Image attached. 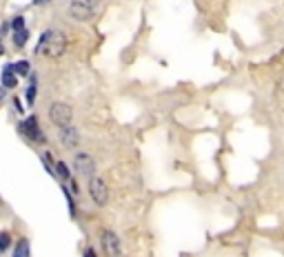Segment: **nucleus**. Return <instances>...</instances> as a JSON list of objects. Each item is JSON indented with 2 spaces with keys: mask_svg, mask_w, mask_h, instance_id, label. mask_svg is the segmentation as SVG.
I'll return each instance as SVG.
<instances>
[{
  "mask_svg": "<svg viewBox=\"0 0 284 257\" xmlns=\"http://www.w3.org/2000/svg\"><path fill=\"white\" fill-rule=\"evenodd\" d=\"M67 49V35L58 29H47L40 35V42L36 44V56L44 58H60Z\"/></svg>",
  "mask_w": 284,
  "mask_h": 257,
  "instance_id": "1",
  "label": "nucleus"
},
{
  "mask_svg": "<svg viewBox=\"0 0 284 257\" xmlns=\"http://www.w3.org/2000/svg\"><path fill=\"white\" fill-rule=\"evenodd\" d=\"M49 118H51V122L56 127H69L73 122V109L69 104H65V102H53L49 106Z\"/></svg>",
  "mask_w": 284,
  "mask_h": 257,
  "instance_id": "2",
  "label": "nucleus"
},
{
  "mask_svg": "<svg viewBox=\"0 0 284 257\" xmlns=\"http://www.w3.org/2000/svg\"><path fill=\"white\" fill-rule=\"evenodd\" d=\"M69 13L71 18H75L80 22L91 20L93 13H96V0H71Z\"/></svg>",
  "mask_w": 284,
  "mask_h": 257,
  "instance_id": "3",
  "label": "nucleus"
},
{
  "mask_svg": "<svg viewBox=\"0 0 284 257\" xmlns=\"http://www.w3.org/2000/svg\"><path fill=\"white\" fill-rule=\"evenodd\" d=\"M89 193H91V199L96 202V206H106V202H109V186H106V182L102 177L93 175L89 180Z\"/></svg>",
  "mask_w": 284,
  "mask_h": 257,
  "instance_id": "4",
  "label": "nucleus"
},
{
  "mask_svg": "<svg viewBox=\"0 0 284 257\" xmlns=\"http://www.w3.org/2000/svg\"><path fill=\"white\" fill-rule=\"evenodd\" d=\"M73 168L78 171V175L87 177V180H91L93 175H96V164H93V158L87 153H78L73 160Z\"/></svg>",
  "mask_w": 284,
  "mask_h": 257,
  "instance_id": "5",
  "label": "nucleus"
},
{
  "mask_svg": "<svg viewBox=\"0 0 284 257\" xmlns=\"http://www.w3.org/2000/svg\"><path fill=\"white\" fill-rule=\"evenodd\" d=\"M100 244H102V248H105L106 255H111V257H120V253H122V248H120V239H118V235H115L113 230H102Z\"/></svg>",
  "mask_w": 284,
  "mask_h": 257,
  "instance_id": "6",
  "label": "nucleus"
},
{
  "mask_svg": "<svg viewBox=\"0 0 284 257\" xmlns=\"http://www.w3.org/2000/svg\"><path fill=\"white\" fill-rule=\"evenodd\" d=\"M20 133L22 135H27L29 140H38V142H42L44 140V135H42V131H40V124H38V118L36 115H29L27 120H22L20 122Z\"/></svg>",
  "mask_w": 284,
  "mask_h": 257,
  "instance_id": "7",
  "label": "nucleus"
},
{
  "mask_svg": "<svg viewBox=\"0 0 284 257\" xmlns=\"http://www.w3.org/2000/svg\"><path fill=\"white\" fill-rule=\"evenodd\" d=\"M60 142H62V146H67V149H75L78 142H80L78 128H75L73 124H69V127H60Z\"/></svg>",
  "mask_w": 284,
  "mask_h": 257,
  "instance_id": "8",
  "label": "nucleus"
},
{
  "mask_svg": "<svg viewBox=\"0 0 284 257\" xmlns=\"http://www.w3.org/2000/svg\"><path fill=\"white\" fill-rule=\"evenodd\" d=\"M13 66L11 64H7V69H4V73H2V87L4 89H13V87H18V75H13Z\"/></svg>",
  "mask_w": 284,
  "mask_h": 257,
  "instance_id": "9",
  "label": "nucleus"
},
{
  "mask_svg": "<svg viewBox=\"0 0 284 257\" xmlns=\"http://www.w3.org/2000/svg\"><path fill=\"white\" fill-rule=\"evenodd\" d=\"M13 257H31V253H29V239H27V237L18 239L16 248H13Z\"/></svg>",
  "mask_w": 284,
  "mask_h": 257,
  "instance_id": "10",
  "label": "nucleus"
},
{
  "mask_svg": "<svg viewBox=\"0 0 284 257\" xmlns=\"http://www.w3.org/2000/svg\"><path fill=\"white\" fill-rule=\"evenodd\" d=\"M27 38H29V31H27V29L16 31V35H13V44H16L18 49H22L27 44Z\"/></svg>",
  "mask_w": 284,
  "mask_h": 257,
  "instance_id": "11",
  "label": "nucleus"
},
{
  "mask_svg": "<svg viewBox=\"0 0 284 257\" xmlns=\"http://www.w3.org/2000/svg\"><path fill=\"white\" fill-rule=\"evenodd\" d=\"M56 173L62 177V180H71V173H69V166L65 162H58L56 164Z\"/></svg>",
  "mask_w": 284,
  "mask_h": 257,
  "instance_id": "12",
  "label": "nucleus"
},
{
  "mask_svg": "<svg viewBox=\"0 0 284 257\" xmlns=\"http://www.w3.org/2000/svg\"><path fill=\"white\" fill-rule=\"evenodd\" d=\"M13 69H16V75H31L29 73V62H18V64H13Z\"/></svg>",
  "mask_w": 284,
  "mask_h": 257,
  "instance_id": "13",
  "label": "nucleus"
},
{
  "mask_svg": "<svg viewBox=\"0 0 284 257\" xmlns=\"http://www.w3.org/2000/svg\"><path fill=\"white\" fill-rule=\"evenodd\" d=\"M36 93H38V84H29V89H27V104H34L36 102Z\"/></svg>",
  "mask_w": 284,
  "mask_h": 257,
  "instance_id": "14",
  "label": "nucleus"
},
{
  "mask_svg": "<svg viewBox=\"0 0 284 257\" xmlns=\"http://www.w3.org/2000/svg\"><path fill=\"white\" fill-rule=\"evenodd\" d=\"M9 244H11V237H9V233H0V253L7 251Z\"/></svg>",
  "mask_w": 284,
  "mask_h": 257,
  "instance_id": "15",
  "label": "nucleus"
},
{
  "mask_svg": "<svg viewBox=\"0 0 284 257\" xmlns=\"http://www.w3.org/2000/svg\"><path fill=\"white\" fill-rule=\"evenodd\" d=\"M11 27H13V31H22V29H25V18L16 16V18H13V22H11Z\"/></svg>",
  "mask_w": 284,
  "mask_h": 257,
  "instance_id": "16",
  "label": "nucleus"
},
{
  "mask_svg": "<svg viewBox=\"0 0 284 257\" xmlns=\"http://www.w3.org/2000/svg\"><path fill=\"white\" fill-rule=\"evenodd\" d=\"M65 197H67V202H69V213H71V217H75V204H73V199H71V195H69V191L65 189Z\"/></svg>",
  "mask_w": 284,
  "mask_h": 257,
  "instance_id": "17",
  "label": "nucleus"
},
{
  "mask_svg": "<svg viewBox=\"0 0 284 257\" xmlns=\"http://www.w3.org/2000/svg\"><path fill=\"white\" fill-rule=\"evenodd\" d=\"M49 0H34V4H47Z\"/></svg>",
  "mask_w": 284,
  "mask_h": 257,
  "instance_id": "18",
  "label": "nucleus"
},
{
  "mask_svg": "<svg viewBox=\"0 0 284 257\" xmlns=\"http://www.w3.org/2000/svg\"><path fill=\"white\" fill-rule=\"evenodd\" d=\"M2 96H4V87H0V100H2Z\"/></svg>",
  "mask_w": 284,
  "mask_h": 257,
  "instance_id": "19",
  "label": "nucleus"
},
{
  "mask_svg": "<svg viewBox=\"0 0 284 257\" xmlns=\"http://www.w3.org/2000/svg\"><path fill=\"white\" fill-rule=\"evenodd\" d=\"M2 53H4V49H2V44H0V56H2Z\"/></svg>",
  "mask_w": 284,
  "mask_h": 257,
  "instance_id": "20",
  "label": "nucleus"
}]
</instances>
